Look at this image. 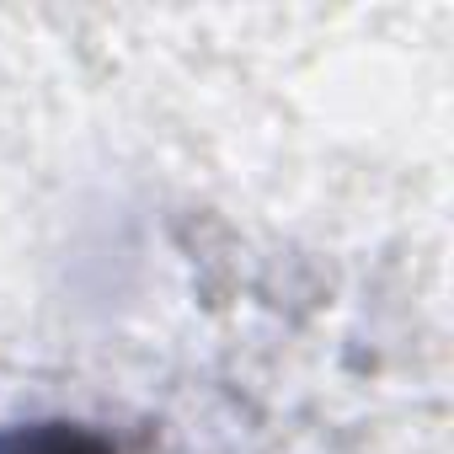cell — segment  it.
<instances>
[{
	"label": "cell",
	"mask_w": 454,
	"mask_h": 454,
	"mask_svg": "<svg viewBox=\"0 0 454 454\" xmlns=\"http://www.w3.org/2000/svg\"><path fill=\"white\" fill-rule=\"evenodd\" d=\"M0 454H113L97 433H81V427H33V433H12L0 443Z\"/></svg>",
	"instance_id": "1"
}]
</instances>
